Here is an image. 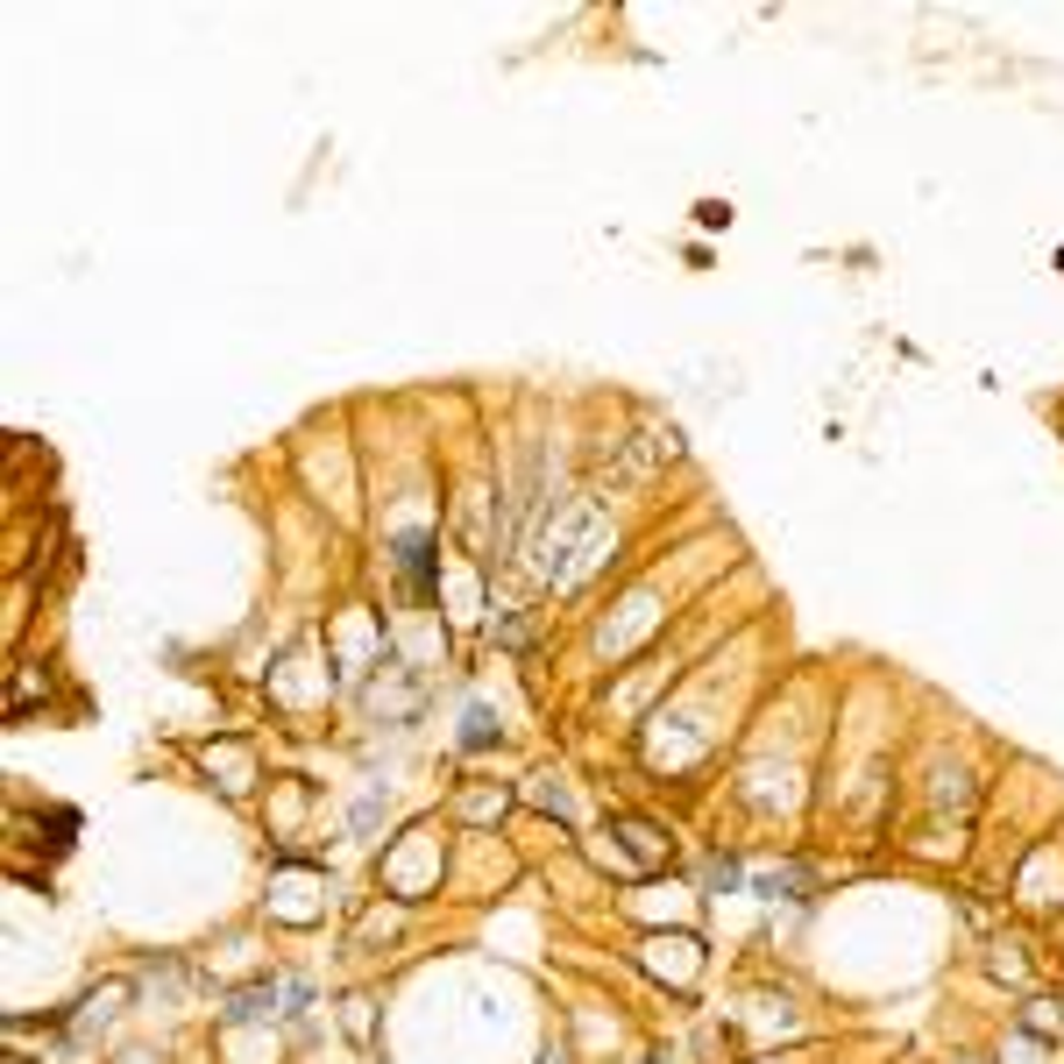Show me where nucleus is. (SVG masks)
<instances>
[{
    "mask_svg": "<svg viewBox=\"0 0 1064 1064\" xmlns=\"http://www.w3.org/2000/svg\"><path fill=\"white\" fill-rule=\"evenodd\" d=\"M390 561H398V575H405V589H412L420 603L440 589V554H434V540H426V533H398V554H390Z\"/></svg>",
    "mask_w": 1064,
    "mask_h": 1064,
    "instance_id": "obj_1",
    "label": "nucleus"
},
{
    "mask_svg": "<svg viewBox=\"0 0 1064 1064\" xmlns=\"http://www.w3.org/2000/svg\"><path fill=\"white\" fill-rule=\"evenodd\" d=\"M1022 1022H1029V1029H1036V1036H1057V1029H1064V1015H1057V1001H1029V1015H1022Z\"/></svg>",
    "mask_w": 1064,
    "mask_h": 1064,
    "instance_id": "obj_2",
    "label": "nucleus"
},
{
    "mask_svg": "<svg viewBox=\"0 0 1064 1064\" xmlns=\"http://www.w3.org/2000/svg\"><path fill=\"white\" fill-rule=\"evenodd\" d=\"M263 1001H271V987H249L235 1007H227V1015H235V1022H249V1015H263Z\"/></svg>",
    "mask_w": 1064,
    "mask_h": 1064,
    "instance_id": "obj_3",
    "label": "nucleus"
}]
</instances>
